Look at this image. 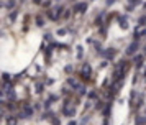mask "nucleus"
<instances>
[{
  "label": "nucleus",
  "mask_w": 146,
  "mask_h": 125,
  "mask_svg": "<svg viewBox=\"0 0 146 125\" xmlns=\"http://www.w3.org/2000/svg\"><path fill=\"white\" fill-rule=\"evenodd\" d=\"M7 122H8V125H15V124H17V118L10 117V118H8V120H7Z\"/></svg>",
  "instance_id": "1"
}]
</instances>
